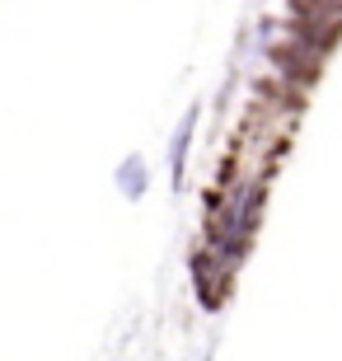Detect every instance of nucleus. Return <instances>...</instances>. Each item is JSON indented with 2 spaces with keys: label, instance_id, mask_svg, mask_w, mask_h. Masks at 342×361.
<instances>
[{
  "label": "nucleus",
  "instance_id": "f257e3e1",
  "mask_svg": "<svg viewBox=\"0 0 342 361\" xmlns=\"http://www.w3.org/2000/svg\"><path fill=\"white\" fill-rule=\"evenodd\" d=\"M193 127H197V108L183 118V127H178V136H173V150H169V164H173V183L183 178V160H188V141H193Z\"/></svg>",
  "mask_w": 342,
  "mask_h": 361
},
{
  "label": "nucleus",
  "instance_id": "f03ea898",
  "mask_svg": "<svg viewBox=\"0 0 342 361\" xmlns=\"http://www.w3.org/2000/svg\"><path fill=\"white\" fill-rule=\"evenodd\" d=\"M118 183H122V192H127V197H141L145 183H150V178H145V164L141 160H127L118 169Z\"/></svg>",
  "mask_w": 342,
  "mask_h": 361
}]
</instances>
